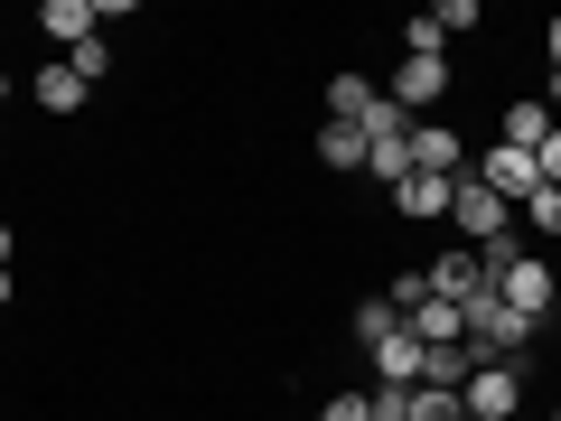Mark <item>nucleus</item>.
Instances as JSON below:
<instances>
[{"label":"nucleus","mask_w":561,"mask_h":421,"mask_svg":"<svg viewBox=\"0 0 561 421\" xmlns=\"http://www.w3.org/2000/svg\"><path fill=\"white\" fill-rule=\"evenodd\" d=\"M383 300H393V309H402V319H412V309H421V300H431V272H402V281H393V291H383Z\"/></svg>","instance_id":"aec40b11"},{"label":"nucleus","mask_w":561,"mask_h":421,"mask_svg":"<svg viewBox=\"0 0 561 421\" xmlns=\"http://www.w3.org/2000/svg\"><path fill=\"white\" fill-rule=\"evenodd\" d=\"M412 169L421 179H468V140L449 122H412Z\"/></svg>","instance_id":"423d86ee"},{"label":"nucleus","mask_w":561,"mask_h":421,"mask_svg":"<svg viewBox=\"0 0 561 421\" xmlns=\"http://www.w3.org/2000/svg\"><path fill=\"white\" fill-rule=\"evenodd\" d=\"M66 66H76L84 84H103V76H113V47H103V38H84V47H66Z\"/></svg>","instance_id":"a211bd4d"},{"label":"nucleus","mask_w":561,"mask_h":421,"mask_svg":"<svg viewBox=\"0 0 561 421\" xmlns=\"http://www.w3.org/2000/svg\"><path fill=\"white\" fill-rule=\"evenodd\" d=\"M478 291H486V253H468V243H459V253H431V300L468 309Z\"/></svg>","instance_id":"0eeeda50"},{"label":"nucleus","mask_w":561,"mask_h":421,"mask_svg":"<svg viewBox=\"0 0 561 421\" xmlns=\"http://www.w3.org/2000/svg\"><path fill=\"white\" fill-rule=\"evenodd\" d=\"M449 225H459V243L478 253V243L505 235V197H496V187H478V179H459V187H449Z\"/></svg>","instance_id":"7ed1b4c3"},{"label":"nucleus","mask_w":561,"mask_h":421,"mask_svg":"<svg viewBox=\"0 0 561 421\" xmlns=\"http://www.w3.org/2000/svg\"><path fill=\"white\" fill-rule=\"evenodd\" d=\"M402 328H412L421 346H449V338H468V328H459V309H449V300H421V309H412Z\"/></svg>","instance_id":"ddd939ff"},{"label":"nucleus","mask_w":561,"mask_h":421,"mask_svg":"<svg viewBox=\"0 0 561 421\" xmlns=\"http://www.w3.org/2000/svg\"><path fill=\"white\" fill-rule=\"evenodd\" d=\"M84 94H94V84H84L76 66H57V57H47V76H38V103H47V113H84Z\"/></svg>","instance_id":"f8f14e48"},{"label":"nucleus","mask_w":561,"mask_h":421,"mask_svg":"<svg viewBox=\"0 0 561 421\" xmlns=\"http://www.w3.org/2000/svg\"><path fill=\"white\" fill-rule=\"evenodd\" d=\"M10 253H20V235H10V225H0V272H10Z\"/></svg>","instance_id":"5701e85b"},{"label":"nucleus","mask_w":561,"mask_h":421,"mask_svg":"<svg viewBox=\"0 0 561 421\" xmlns=\"http://www.w3.org/2000/svg\"><path fill=\"white\" fill-rule=\"evenodd\" d=\"M534 169H542V187H561V122H552V140L534 150Z\"/></svg>","instance_id":"4be33fe9"},{"label":"nucleus","mask_w":561,"mask_h":421,"mask_svg":"<svg viewBox=\"0 0 561 421\" xmlns=\"http://www.w3.org/2000/svg\"><path fill=\"white\" fill-rule=\"evenodd\" d=\"M365 356H375V384H383V394H421V365H431V346H421L412 328H393V338H375Z\"/></svg>","instance_id":"39448f33"},{"label":"nucleus","mask_w":561,"mask_h":421,"mask_svg":"<svg viewBox=\"0 0 561 421\" xmlns=\"http://www.w3.org/2000/svg\"><path fill=\"white\" fill-rule=\"evenodd\" d=\"M542 328H552V338H561V309H552V319H542Z\"/></svg>","instance_id":"bb28decb"},{"label":"nucleus","mask_w":561,"mask_h":421,"mask_svg":"<svg viewBox=\"0 0 561 421\" xmlns=\"http://www.w3.org/2000/svg\"><path fill=\"white\" fill-rule=\"evenodd\" d=\"M515 216H524V235H542V243H552V235H561V187H534V197H524Z\"/></svg>","instance_id":"2eb2a0df"},{"label":"nucleus","mask_w":561,"mask_h":421,"mask_svg":"<svg viewBox=\"0 0 561 421\" xmlns=\"http://www.w3.org/2000/svg\"><path fill=\"white\" fill-rule=\"evenodd\" d=\"M319 421H375V394H337V402H319Z\"/></svg>","instance_id":"412c9836"},{"label":"nucleus","mask_w":561,"mask_h":421,"mask_svg":"<svg viewBox=\"0 0 561 421\" xmlns=\"http://www.w3.org/2000/svg\"><path fill=\"white\" fill-rule=\"evenodd\" d=\"M0 94H10V76H0Z\"/></svg>","instance_id":"cd10ccee"},{"label":"nucleus","mask_w":561,"mask_h":421,"mask_svg":"<svg viewBox=\"0 0 561 421\" xmlns=\"http://www.w3.org/2000/svg\"><path fill=\"white\" fill-rule=\"evenodd\" d=\"M542 103H552V122H561V76H552V94H542Z\"/></svg>","instance_id":"393cba45"},{"label":"nucleus","mask_w":561,"mask_h":421,"mask_svg":"<svg viewBox=\"0 0 561 421\" xmlns=\"http://www.w3.org/2000/svg\"><path fill=\"white\" fill-rule=\"evenodd\" d=\"M319 169H337V179L356 169V179H365V132H356V122H328V132H319Z\"/></svg>","instance_id":"9d476101"},{"label":"nucleus","mask_w":561,"mask_h":421,"mask_svg":"<svg viewBox=\"0 0 561 421\" xmlns=\"http://www.w3.org/2000/svg\"><path fill=\"white\" fill-rule=\"evenodd\" d=\"M0 309H10V272H0Z\"/></svg>","instance_id":"a878e982"},{"label":"nucleus","mask_w":561,"mask_h":421,"mask_svg":"<svg viewBox=\"0 0 561 421\" xmlns=\"http://www.w3.org/2000/svg\"><path fill=\"white\" fill-rule=\"evenodd\" d=\"M365 103H375V84H365V76H328V122H356Z\"/></svg>","instance_id":"dca6fc26"},{"label":"nucleus","mask_w":561,"mask_h":421,"mask_svg":"<svg viewBox=\"0 0 561 421\" xmlns=\"http://www.w3.org/2000/svg\"><path fill=\"white\" fill-rule=\"evenodd\" d=\"M449 187H459V179H421V169H412V179L393 187V216H412V225H440V216H449Z\"/></svg>","instance_id":"1a4fd4ad"},{"label":"nucleus","mask_w":561,"mask_h":421,"mask_svg":"<svg viewBox=\"0 0 561 421\" xmlns=\"http://www.w3.org/2000/svg\"><path fill=\"white\" fill-rule=\"evenodd\" d=\"M468 421H515L524 412V365H478V375L459 384Z\"/></svg>","instance_id":"f03ea898"},{"label":"nucleus","mask_w":561,"mask_h":421,"mask_svg":"<svg viewBox=\"0 0 561 421\" xmlns=\"http://www.w3.org/2000/svg\"><path fill=\"white\" fill-rule=\"evenodd\" d=\"M542 47H552V76H561V20H552V38H542Z\"/></svg>","instance_id":"b1692460"},{"label":"nucleus","mask_w":561,"mask_h":421,"mask_svg":"<svg viewBox=\"0 0 561 421\" xmlns=\"http://www.w3.org/2000/svg\"><path fill=\"white\" fill-rule=\"evenodd\" d=\"M431 29H440V38H459V29H478V0H440V10H431Z\"/></svg>","instance_id":"6ab92c4d"},{"label":"nucleus","mask_w":561,"mask_h":421,"mask_svg":"<svg viewBox=\"0 0 561 421\" xmlns=\"http://www.w3.org/2000/svg\"><path fill=\"white\" fill-rule=\"evenodd\" d=\"M459 328H468V346H478V365H515L524 346L542 338V319H524V309H505L496 291H478V300L459 309Z\"/></svg>","instance_id":"f257e3e1"},{"label":"nucleus","mask_w":561,"mask_h":421,"mask_svg":"<svg viewBox=\"0 0 561 421\" xmlns=\"http://www.w3.org/2000/svg\"><path fill=\"white\" fill-rule=\"evenodd\" d=\"M38 29H47V47H84V38H103V10L94 0H47Z\"/></svg>","instance_id":"6e6552de"},{"label":"nucleus","mask_w":561,"mask_h":421,"mask_svg":"<svg viewBox=\"0 0 561 421\" xmlns=\"http://www.w3.org/2000/svg\"><path fill=\"white\" fill-rule=\"evenodd\" d=\"M393 328H402V309H393V300H356V338H365V346L393 338Z\"/></svg>","instance_id":"f3484780"},{"label":"nucleus","mask_w":561,"mask_h":421,"mask_svg":"<svg viewBox=\"0 0 561 421\" xmlns=\"http://www.w3.org/2000/svg\"><path fill=\"white\" fill-rule=\"evenodd\" d=\"M505 140H515V150H542V140H552V103H505Z\"/></svg>","instance_id":"9b49d317"},{"label":"nucleus","mask_w":561,"mask_h":421,"mask_svg":"<svg viewBox=\"0 0 561 421\" xmlns=\"http://www.w3.org/2000/svg\"><path fill=\"white\" fill-rule=\"evenodd\" d=\"M468 179H478V187H496L505 206H524V197L542 187V169H534V150H515V140H496V150H486V160L468 169Z\"/></svg>","instance_id":"20e7f679"},{"label":"nucleus","mask_w":561,"mask_h":421,"mask_svg":"<svg viewBox=\"0 0 561 421\" xmlns=\"http://www.w3.org/2000/svg\"><path fill=\"white\" fill-rule=\"evenodd\" d=\"M402 421H468V402H459V394H440V384H421V394L402 402Z\"/></svg>","instance_id":"4468645a"},{"label":"nucleus","mask_w":561,"mask_h":421,"mask_svg":"<svg viewBox=\"0 0 561 421\" xmlns=\"http://www.w3.org/2000/svg\"><path fill=\"white\" fill-rule=\"evenodd\" d=\"M552 421H561V402H552Z\"/></svg>","instance_id":"c85d7f7f"}]
</instances>
